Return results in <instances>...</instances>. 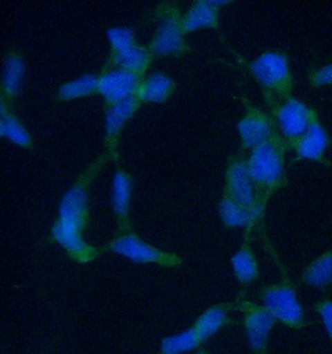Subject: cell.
I'll list each match as a JSON object with an SVG mask.
<instances>
[{
    "label": "cell",
    "instance_id": "obj_4",
    "mask_svg": "<svg viewBox=\"0 0 332 354\" xmlns=\"http://www.w3.org/2000/svg\"><path fill=\"white\" fill-rule=\"evenodd\" d=\"M252 77L261 86L265 96L280 100L293 97V73L289 57L277 50L266 51L249 64Z\"/></svg>",
    "mask_w": 332,
    "mask_h": 354
},
{
    "label": "cell",
    "instance_id": "obj_27",
    "mask_svg": "<svg viewBox=\"0 0 332 354\" xmlns=\"http://www.w3.org/2000/svg\"><path fill=\"white\" fill-rule=\"evenodd\" d=\"M308 82L314 87L332 86V64L315 68L308 73Z\"/></svg>",
    "mask_w": 332,
    "mask_h": 354
},
{
    "label": "cell",
    "instance_id": "obj_14",
    "mask_svg": "<svg viewBox=\"0 0 332 354\" xmlns=\"http://www.w3.org/2000/svg\"><path fill=\"white\" fill-rule=\"evenodd\" d=\"M154 60V57L147 46H142L140 44L135 43L127 48L110 51V55L102 68H123L145 77Z\"/></svg>",
    "mask_w": 332,
    "mask_h": 354
},
{
    "label": "cell",
    "instance_id": "obj_23",
    "mask_svg": "<svg viewBox=\"0 0 332 354\" xmlns=\"http://www.w3.org/2000/svg\"><path fill=\"white\" fill-rule=\"evenodd\" d=\"M93 95H99V76L93 73H85L60 86L56 93V100L66 102L90 97Z\"/></svg>",
    "mask_w": 332,
    "mask_h": 354
},
{
    "label": "cell",
    "instance_id": "obj_16",
    "mask_svg": "<svg viewBox=\"0 0 332 354\" xmlns=\"http://www.w3.org/2000/svg\"><path fill=\"white\" fill-rule=\"evenodd\" d=\"M177 90L176 81L166 73L157 71L145 76L136 97L143 104H165Z\"/></svg>",
    "mask_w": 332,
    "mask_h": 354
},
{
    "label": "cell",
    "instance_id": "obj_15",
    "mask_svg": "<svg viewBox=\"0 0 332 354\" xmlns=\"http://www.w3.org/2000/svg\"><path fill=\"white\" fill-rule=\"evenodd\" d=\"M330 145V138L326 129L321 124L319 117L316 116L314 121L310 123L306 132L294 143L296 156L299 159L324 162L325 152Z\"/></svg>",
    "mask_w": 332,
    "mask_h": 354
},
{
    "label": "cell",
    "instance_id": "obj_7",
    "mask_svg": "<svg viewBox=\"0 0 332 354\" xmlns=\"http://www.w3.org/2000/svg\"><path fill=\"white\" fill-rule=\"evenodd\" d=\"M223 193L239 203L241 207L252 210L259 219H261L268 202L259 196L257 187L249 173L246 156L235 154L228 159L225 185Z\"/></svg>",
    "mask_w": 332,
    "mask_h": 354
},
{
    "label": "cell",
    "instance_id": "obj_25",
    "mask_svg": "<svg viewBox=\"0 0 332 354\" xmlns=\"http://www.w3.org/2000/svg\"><path fill=\"white\" fill-rule=\"evenodd\" d=\"M201 346L202 342L197 332L191 327L178 335L163 338L160 342V354H185L199 348Z\"/></svg>",
    "mask_w": 332,
    "mask_h": 354
},
{
    "label": "cell",
    "instance_id": "obj_13",
    "mask_svg": "<svg viewBox=\"0 0 332 354\" xmlns=\"http://www.w3.org/2000/svg\"><path fill=\"white\" fill-rule=\"evenodd\" d=\"M133 193V178L129 171L117 167L112 180L111 203L117 224V234L133 232L131 223V201Z\"/></svg>",
    "mask_w": 332,
    "mask_h": 354
},
{
    "label": "cell",
    "instance_id": "obj_17",
    "mask_svg": "<svg viewBox=\"0 0 332 354\" xmlns=\"http://www.w3.org/2000/svg\"><path fill=\"white\" fill-rule=\"evenodd\" d=\"M24 76L25 62L21 53L17 49L9 50L4 57L1 97L12 104L21 91Z\"/></svg>",
    "mask_w": 332,
    "mask_h": 354
},
{
    "label": "cell",
    "instance_id": "obj_20",
    "mask_svg": "<svg viewBox=\"0 0 332 354\" xmlns=\"http://www.w3.org/2000/svg\"><path fill=\"white\" fill-rule=\"evenodd\" d=\"M250 232L252 230H246L244 243L230 260L234 275L243 286L250 285L252 282L257 281L260 277L258 260L250 246V239H249Z\"/></svg>",
    "mask_w": 332,
    "mask_h": 354
},
{
    "label": "cell",
    "instance_id": "obj_9",
    "mask_svg": "<svg viewBox=\"0 0 332 354\" xmlns=\"http://www.w3.org/2000/svg\"><path fill=\"white\" fill-rule=\"evenodd\" d=\"M238 310L244 315L246 339L254 354H269V338L277 319L264 306L250 301L238 302Z\"/></svg>",
    "mask_w": 332,
    "mask_h": 354
},
{
    "label": "cell",
    "instance_id": "obj_18",
    "mask_svg": "<svg viewBox=\"0 0 332 354\" xmlns=\"http://www.w3.org/2000/svg\"><path fill=\"white\" fill-rule=\"evenodd\" d=\"M0 135L15 146L25 149H31L34 147L30 132L14 113L12 104L3 97H0Z\"/></svg>",
    "mask_w": 332,
    "mask_h": 354
},
{
    "label": "cell",
    "instance_id": "obj_2",
    "mask_svg": "<svg viewBox=\"0 0 332 354\" xmlns=\"http://www.w3.org/2000/svg\"><path fill=\"white\" fill-rule=\"evenodd\" d=\"M290 146L279 132L254 148L246 156V163L258 194L268 202L271 194L286 183L285 157Z\"/></svg>",
    "mask_w": 332,
    "mask_h": 354
},
{
    "label": "cell",
    "instance_id": "obj_6",
    "mask_svg": "<svg viewBox=\"0 0 332 354\" xmlns=\"http://www.w3.org/2000/svg\"><path fill=\"white\" fill-rule=\"evenodd\" d=\"M260 299L277 322L293 330H300L306 326L305 313L295 287L289 281L277 282L263 287L260 291Z\"/></svg>",
    "mask_w": 332,
    "mask_h": 354
},
{
    "label": "cell",
    "instance_id": "obj_11",
    "mask_svg": "<svg viewBox=\"0 0 332 354\" xmlns=\"http://www.w3.org/2000/svg\"><path fill=\"white\" fill-rule=\"evenodd\" d=\"M143 77L123 68H102L99 75V95L106 107L136 97Z\"/></svg>",
    "mask_w": 332,
    "mask_h": 354
},
{
    "label": "cell",
    "instance_id": "obj_22",
    "mask_svg": "<svg viewBox=\"0 0 332 354\" xmlns=\"http://www.w3.org/2000/svg\"><path fill=\"white\" fill-rule=\"evenodd\" d=\"M218 210L221 223L229 229L243 227L246 230H252L260 220L252 210L241 207L225 193L221 196Z\"/></svg>",
    "mask_w": 332,
    "mask_h": 354
},
{
    "label": "cell",
    "instance_id": "obj_29",
    "mask_svg": "<svg viewBox=\"0 0 332 354\" xmlns=\"http://www.w3.org/2000/svg\"><path fill=\"white\" fill-rule=\"evenodd\" d=\"M196 354H210L208 351H205L204 348H199L198 349V352Z\"/></svg>",
    "mask_w": 332,
    "mask_h": 354
},
{
    "label": "cell",
    "instance_id": "obj_26",
    "mask_svg": "<svg viewBox=\"0 0 332 354\" xmlns=\"http://www.w3.org/2000/svg\"><path fill=\"white\" fill-rule=\"evenodd\" d=\"M107 40L110 44V51H117V50L127 48L136 41L135 31L126 26H113L106 31Z\"/></svg>",
    "mask_w": 332,
    "mask_h": 354
},
{
    "label": "cell",
    "instance_id": "obj_10",
    "mask_svg": "<svg viewBox=\"0 0 332 354\" xmlns=\"http://www.w3.org/2000/svg\"><path fill=\"white\" fill-rule=\"evenodd\" d=\"M246 112L237 124L239 133L240 146L243 151H252L263 145L277 133L273 117L257 106L244 101Z\"/></svg>",
    "mask_w": 332,
    "mask_h": 354
},
{
    "label": "cell",
    "instance_id": "obj_28",
    "mask_svg": "<svg viewBox=\"0 0 332 354\" xmlns=\"http://www.w3.org/2000/svg\"><path fill=\"white\" fill-rule=\"evenodd\" d=\"M315 311L319 313L324 327L326 330L329 339L332 342V301L324 299L315 305Z\"/></svg>",
    "mask_w": 332,
    "mask_h": 354
},
{
    "label": "cell",
    "instance_id": "obj_21",
    "mask_svg": "<svg viewBox=\"0 0 332 354\" xmlns=\"http://www.w3.org/2000/svg\"><path fill=\"white\" fill-rule=\"evenodd\" d=\"M230 308L232 306L228 304L210 306V308H207L197 318V321L192 327L197 332L202 344L207 342L210 337L214 336L218 330H221L230 324V317H229Z\"/></svg>",
    "mask_w": 332,
    "mask_h": 354
},
{
    "label": "cell",
    "instance_id": "obj_8",
    "mask_svg": "<svg viewBox=\"0 0 332 354\" xmlns=\"http://www.w3.org/2000/svg\"><path fill=\"white\" fill-rule=\"evenodd\" d=\"M270 104L279 133L288 142L290 148L306 132L310 123L317 116L314 110L295 97L286 98L283 102L271 100Z\"/></svg>",
    "mask_w": 332,
    "mask_h": 354
},
{
    "label": "cell",
    "instance_id": "obj_3",
    "mask_svg": "<svg viewBox=\"0 0 332 354\" xmlns=\"http://www.w3.org/2000/svg\"><path fill=\"white\" fill-rule=\"evenodd\" d=\"M182 17L178 6L171 1L160 3L156 8L154 19L157 26L147 45L154 59L183 57L191 53V46L185 40Z\"/></svg>",
    "mask_w": 332,
    "mask_h": 354
},
{
    "label": "cell",
    "instance_id": "obj_19",
    "mask_svg": "<svg viewBox=\"0 0 332 354\" xmlns=\"http://www.w3.org/2000/svg\"><path fill=\"white\" fill-rule=\"evenodd\" d=\"M185 35L203 29H218L219 10L210 0H196L182 17Z\"/></svg>",
    "mask_w": 332,
    "mask_h": 354
},
{
    "label": "cell",
    "instance_id": "obj_1",
    "mask_svg": "<svg viewBox=\"0 0 332 354\" xmlns=\"http://www.w3.org/2000/svg\"><path fill=\"white\" fill-rule=\"evenodd\" d=\"M109 160L102 153L81 173L62 196L57 218L51 227V241L60 245L75 263H91L102 251L89 244L84 232L90 225V187Z\"/></svg>",
    "mask_w": 332,
    "mask_h": 354
},
{
    "label": "cell",
    "instance_id": "obj_12",
    "mask_svg": "<svg viewBox=\"0 0 332 354\" xmlns=\"http://www.w3.org/2000/svg\"><path fill=\"white\" fill-rule=\"evenodd\" d=\"M142 104L137 97H131L122 102L112 104L105 109V154L112 162H117L118 142L126 123L129 122Z\"/></svg>",
    "mask_w": 332,
    "mask_h": 354
},
{
    "label": "cell",
    "instance_id": "obj_5",
    "mask_svg": "<svg viewBox=\"0 0 332 354\" xmlns=\"http://www.w3.org/2000/svg\"><path fill=\"white\" fill-rule=\"evenodd\" d=\"M104 250L126 257L132 263L142 265L154 263L167 269L178 268L183 263L182 257L177 254L162 250L160 248L149 244L133 232L117 234V236L106 245Z\"/></svg>",
    "mask_w": 332,
    "mask_h": 354
},
{
    "label": "cell",
    "instance_id": "obj_24",
    "mask_svg": "<svg viewBox=\"0 0 332 354\" xmlns=\"http://www.w3.org/2000/svg\"><path fill=\"white\" fill-rule=\"evenodd\" d=\"M302 281L315 288H325L332 283V250L324 252L304 270Z\"/></svg>",
    "mask_w": 332,
    "mask_h": 354
}]
</instances>
